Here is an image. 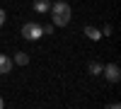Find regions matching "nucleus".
Instances as JSON below:
<instances>
[{
	"label": "nucleus",
	"mask_w": 121,
	"mask_h": 109,
	"mask_svg": "<svg viewBox=\"0 0 121 109\" xmlns=\"http://www.w3.org/2000/svg\"><path fill=\"white\" fill-rule=\"evenodd\" d=\"M51 17H53V24L56 27H65L70 22V5L65 0H58V3H51Z\"/></svg>",
	"instance_id": "1"
},
{
	"label": "nucleus",
	"mask_w": 121,
	"mask_h": 109,
	"mask_svg": "<svg viewBox=\"0 0 121 109\" xmlns=\"http://www.w3.org/2000/svg\"><path fill=\"white\" fill-rule=\"evenodd\" d=\"M22 36H24V39H32V41H36V39L44 36V29H41V24H36V22H27V24L22 27Z\"/></svg>",
	"instance_id": "2"
},
{
	"label": "nucleus",
	"mask_w": 121,
	"mask_h": 109,
	"mask_svg": "<svg viewBox=\"0 0 121 109\" xmlns=\"http://www.w3.org/2000/svg\"><path fill=\"white\" fill-rule=\"evenodd\" d=\"M102 73L107 75V80H109V83H119V80H121V70H119V65H116V63L102 65Z\"/></svg>",
	"instance_id": "3"
},
{
	"label": "nucleus",
	"mask_w": 121,
	"mask_h": 109,
	"mask_svg": "<svg viewBox=\"0 0 121 109\" xmlns=\"http://www.w3.org/2000/svg\"><path fill=\"white\" fill-rule=\"evenodd\" d=\"M10 70H12V61H10L5 53H0V75H5Z\"/></svg>",
	"instance_id": "4"
},
{
	"label": "nucleus",
	"mask_w": 121,
	"mask_h": 109,
	"mask_svg": "<svg viewBox=\"0 0 121 109\" xmlns=\"http://www.w3.org/2000/svg\"><path fill=\"white\" fill-rule=\"evenodd\" d=\"M48 7H51V3H48V0H34V10H36L39 15L48 12Z\"/></svg>",
	"instance_id": "5"
},
{
	"label": "nucleus",
	"mask_w": 121,
	"mask_h": 109,
	"mask_svg": "<svg viewBox=\"0 0 121 109\" xmlns=\"http://www.w3.org/2000/svg\"><path fill=\"white\" fill-rule=\"evenodd\" d=\"M87 73H90V75H102V63L92 61V63L87 65Z\"/></svg>",
	"instance_id": "6"
},
{
	"label": "nucleus",
	"mask_w": 121,
	"mask_h": 109,
	"mask_svg": "<svg viewBox=\"0 0 121 109\" xmlns=\"http://www.w3.org/2000/svg\"><path fill=\"white\" fill-rule=\"evenodd\" d=\"M85 34H87V39H92V41H97V39L102 36V32L95 29V27H85Z\"/></svg>",
	"instance_id": "7"
},
{
	"label": "nucleus",
	"mask_w": 121,
	"mask_h": 109,
	"mask_svg": "<svg viewBox=\"0 0 121 109\" xmlns=\"http://www.w3.org/2000/svg\"><path fill=\"white\" fill-rule=\"evenodd\" d=\"M15 63H17V65H27V63H29V56H27L24 51H17V53H15Z\"/></svg>",
	"instance_id": "8"
},
{
	"label": "nucleus",
	"mask_w": 121,
	"mask_h": 109,
	"mask_svg": "<svg viewBox=\"0 0 121 109\" xmlns=\"http://www.w3.org/2000/svg\"><path fill=\"white\" fill-rule=\"evenodd\" d=\"M41 29H44V34H53V27H51V24H46V27H41Z\"/></svg>",
	"instance_id": "9"
},
{
	"label": "nucleus",
	"mask_w": 121,
	"mask_h": 109,
	"mask_svg": "<svg viewBox=\"0 0 121 109\" xmlns=\"http://www.w3.org/2000/svg\"><path fill=\"white\" fill-rule=\"evenodd\" d=\"M5 22V10H0V24Z\"/></svg>",
	"instance_id": "10"
},
{
	"label": "nucleus",
	"mask_w": 121,
	"mask_h": 109,
	"mask_svg": "<svg viewBox=\"0 0 121 109\" xmlns=\"http://www.w3.org/2000/svg\"><path fill=\"white\" fill-rule=\"evenodd\" d=\"M3 107H5V102H3V97H0V109H3Z\"/></svg>",
	"instance_id": "11"
}]
</instances>
